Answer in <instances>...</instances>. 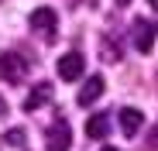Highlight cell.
<instances>
[{
	"instance_id": "obj_1",
	"label": "cell",
	"mask_w": 158,
	"mask_h": 151,
	"mask_svg": "<svg viewBox=\"0 0 158 151\" xmlns=\"http://www.w3.org/2000/svg\"><path fill=\"white\" fill-rule=\"evenodd\" d=\"M0 79H7L10 86H21L28 79V59H21L14 52H0Z\"/></svg>"
},
{
	"instance_id": "obj_2",
	"label": "cell",
	"mask_w": 158,
	"mask_h": 151,
	"mask_svg": "<svg viewBox=\"0 0 158 151\" xmlns=\"http://www.w3.org/2000/svg\"><path fill=\"white\" fill-rule=\"evenodd\" d=\"M28 24H31V31H38L41 38H55L59 17H55V10H52V7H38V10H31Z\"/></svg>"
},
{
	"instance_id": "obj_3",
	"label": "cell",
	"mask_w": 158,
	"mask_h": 151,
	"mask_svg": "<svg viewBox=\"0 0 158 151\" xmlns=\"http://www.w3.org/2000/svg\"><path fill=\"white\" fill-rule=\"evenodd\" d=\"M155 21H148V17H138L134 24H131V38H134V45H138V52H151V45H155Z\"/></svg>"
},
{
	"instance_id": "obj_4",
	"label": "cell",
	"mask_w": 158,
	"mask_h": 151,
	"mask_svg": "<svg viewBox=\"0 0 158 151\" xmlns=\"http://www.w3.org/2000/svg\"><path fill=\"white\" fill-rule=\"evenodd\" d=\"M45 137H48V151H69L72 148V131H69V124L62 117L45 131Z\"/></svg>"
},
{
	"instance_id": "obj_5",
	"label": "cell",
	"mask_w": 158,
	"mask_h": 151,
	"mask_svg": "<svg viewBox=\"0 0 158 151\" xmlns=\"http://www.w3.org/2000/svg\"><path fill=\"white\" fill-rule=\"evenodd\" d=\"M83 55H79V52H65L62 59H59V76H62V79H79V76H83Z\"/></svg>"
},
{
	"instance_id": "obj_6",
	"label": "cell",
	"mask_w": 158,
	"mask_h": 151,
	"mask_svg": "<svg viewBox=\"0 0 158 151\" xmlns=\"http://www.w3.org/2000/svg\"><path fill=\"white\" fill-rule=\"evenodd\" d=\"M103 86H107V83H103V76H89V79L83 83V89H79V107H89V103H96V100L103 96Z\"/></svg>"
},
{
	"instance_id": "obj_7",
	"label": "cell",
	"mask_w": 158,
	"mask_h": 151,
	"mask_svg": "<svg viewBox=\"0 0 158 151\" xmlns=\"http://www.w3.org/2000/svg\"><path fill=\"white\" fill-rule=\"evenodd\" d=\"M52 100V83H38L28 96H24V113H35L41 103H48Z\"/></svg>"
},
{
	"instance_id": "obj_8",
	"label": "cell",
	"mask_w": 158,
	"mask_h": 151,
	"mask_svg": "<svg viewBox=\"0 0 158 151\" xmlns=\"http://www.w3.org/2000/svg\"><path fill=\"white\" fill-rule=\"evenodd\" d=\"M141 124H144L141 110H134V107H124V110H120V131H124L127 137H134V134L141 131Z\"/></svg>"
},
{
	"instance_id": "obj_9",
	"label": "cell",
	"mask_w": 158,
	"mask_h": 151,
	"mask_svg": "<svg viewBox=\"0 0 158 151\" xmlns=\"http://www.w3.org/2000/svg\"><path fill=\"white\" fill-rule=\"evenodd\" d=\"M107 131H110V113H93L86 124V134L93 141H100V137H107Z\"/></svg>"
},
{
	"instance_id": "obj_10",
	"label": "cell",
	"mask_w": 158,
	"mask_h": 151,
	"mask_svg": "<svg viewBox=\"0 0 158 151\" xmlns=\"http://www.w3.org/2000/svg\"><path fill=\"white\" fill-rule=\"evenodd\" d=\"M4 141H7L10 148H21V144H24V131H21V127H14V131H7V134H4Z\"/></svg>"
},
{
	"instance_id": "obj_11",
	"label": "cell",
	"mask_w": 158,
	"mask_h": 151,
	"mask_svg": "<svg viewBox=\"0 0 158 151\" xmlns=\"http://www.w3.org/2000/svg\"><path fill=\"white\" fill-rule=\"evenodd\" d=\"M148 148H151V151H155V148H158V127H155V131H151V134H148Z\"/></svg>"
},
{
	"instance_id": "obj_12",
	"label": "cell",
	"mask_w": 158,
	"mask_h": 151,
	"mask_svg": "<svg viewBox=\"0 0 158 151\" xmlns=\"http://www.w3.org/2000/svg\"><path fill=\"white\" fill-rule=\"evenodd\" d=\"M7 110H10V107H7V100L0 96V117H7Z\"/></svg>"
},
{
	"instance_id": "obj_13",
	"label": "cell",
	"mask_w": 158,
	"mask_h": 151,
	"mask_svg": "<svg viewBox=\"0 0 158 151\" xmlns=\"http://www.w3.org/2000/svg\"><path fill=\"white\" fill-rule=\"evenodd\" d=\"M114 4H117V7H127V4H131V0H114Z\"/></svg>"
},
{
	"instance_id": "obj_14",
	"label": "cell",
	"mask_w": 158,
	"mask_h": 151,
	"mask_svg": "<svg viewBox=\"0 0 158 151\" xmlns=\"http://www.w3.org/2000/svg\"><path fill=\"white\" fill-rule=\"evenodd\" d=\"M148 4H151V7H155V10H158V0H148Z\"/></svg>"
},
{
	"instance_id": "obj_15",
	"label": "cell",
	"mask_w": 158,
	"mask_h": 151,
	"mask_svg": "<svg viewBox=\"0 0 158 151\" xmlns=\"http://www.w3.org/2000/svg\"><path fill=\"white\" fill-rule=\"evenodd\" d=\"M100 151H117V148H100Z\"/></svg>"
}]
</instances>
